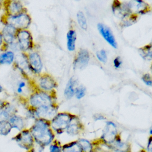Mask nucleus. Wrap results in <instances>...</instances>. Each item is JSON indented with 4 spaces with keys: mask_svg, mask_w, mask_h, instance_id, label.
Masks as SVG:
<instances>
[{
    "mask_svg": "<svg viewBox=\"0 0 152 152\" xmlns=\"http://www.w3.org/2000/svg\"><path fill=\"white\" fill-rule=\"evenodd\" d=\"M76 1H80V0H76Z\"/></svg>",
    "mask_w": 152,
    "mask_h": 152,
    "instance_id": "4c0bfd02",
    "label": "nucleus"
},
{
    "mask_svg": "<svg viewBox=\"0 0 152 152\" xmlns=\"http://www.w3.org/2000/svg\"><path fill=\"white\" fill-rule=\"evenodd\" d=\"M150 134H152V129H151V130H150Z\"/></svg>",
    "mask_w": 152,
    "mask_h": 152,
    "instance_id": "e433bc0d",
    "label": "nucleus"
},
{
    "mask_svg": "<svg viewBox=\"0 0 152 152\" xmlns=\"http://www.w3.org/2000/svg\"><path fill=\"white\" fill-rule=\"evenodd\" d=\"M1 1V0H0V1Z\"/></svg>",
    "mask_w": 152,
    "mask_h": 152,
    "instance_id": "58836bf2",
    "label": "nucleus"
},
{
    "mask_svg": "<svg viewBox=\"0 0 152 152\" xmlns=\"http://www.w3.org/2000/svg\"><path fill=\"white\" fill-rule=\"evenodd\" d=\"M151 45H147L143 49H141L140 51L142 53L143 58L145 59L152 58Z\"/></svg>",
    "mask_w": 152,
    "mask_h": 152,
    "instance_id": "a878e982",
    "label": "nucleus"
},
{
    "mask_svg": "<svg viewBox=\"0 0 152 152\" xmlns=\"http://www.w3.org/2000/svg\"><path fill=\"white\" fill-rule=\"evenodd\" d=\"M78 22L80 27L84 30H87V23L85 16L82 12L79 11L77 14Z\"/></svg>",
    "mask_w": 152,
    "mask_h": 152,
    "instance_id": "5701e85b",
    "label": "nucleus"
},
{
    "mask_svg": "<svg viewBox=\"0 0 152 152\" xmlns=\"http://www.w3.org/2000/svg\"><path fill=\"white\" fill-rule=\"evenodd\" d=\"M15 54L10 50L4 52L0 54V65H11L15 60Z\"/></svg>",
    "mask_w": 152,
    "mask_h": 152,
    "instance_id": "f3484780",
    "label": "nucleus"
},
{
    "mask_svg": "<svg viewBox=\"0 0 152 152\" xmlns=\"http://www.w3.org/2000/svg\"><path fill=\"white\" fill-rule=\"evenodd\" d=\"M98 29L103 37L113 48H117V43L110 28L104 24L98 25Z\"/></svg>",
    "mask_w": 152,
    "mask_h": 152,
    "instance_id": "9b49d317",
    "label": "nucleus"
},
{
    "mask_svg": "<svg viewBox=\"0 0 152 152\" xmlns=\"http://www.w3.org/2000/svg\"><path fill=\"white\" fill-rule=\"evenodd\" d=\"M12 139L16 142L19 146L26 151L33 148L35 140L29 129H25L16 135Z\"/></svg>",
    "mask_w": 152,
    "mask_h": 152,
    "instance_id": "20e7f679",
    "label": "nucleus"
},
{
    "mask_svg": "<svg viewBox=\"0 0 152 152\" xmlns=\"http://www.w3.org/2000/svg\"><path fill=\"white\" fill-rule=\"evenodd\" d=\"M78 144L82 151L84 152H91L92 151V145L87 140L81 139L79 142Z\"/></svg>",
    "mask_w": 152,
    "mask_h": 152,
    "instance_id": "393cba45",
    "label": "nucleus"
},
{
    "mask_svg": "<svg viewBox=\"0 0 152 152\" xmlns=\"http://www.w3.org/2000/svg\"><path fill=\"white\" fill-rule=\"evenodd\" d=\"M3 91V88L0 85V94H1V93L2 91Z\"/></svg>",
    "mask_w": 152,
    "mask_h": 152,
    "instance_id": "f704fd0d",
    "label": "nucleus"
},
{
    "mask_svg": "<svg viewBox=\"0 0 152 152\" xmlns=\"http://www.w3.org/2000/svg\"><path fill=\"white\" fill-rule=\"evenodd\" d=\"M90 57L88 52L86 50H80L73 63L74 68L83 69L87 66Z\"/></svg>",
    "mask_w": 152,
    "mask_h": 152,
    "instance_id": "9d476101",
    "label": "nucleus"
},
{
    "mask_svg": "<svg viewBox=\"0 0 152 152\" xmlns=\"http://www.w3.org/2000/svg\"><path fill=\"white\" fill-rule=\"evenodd\" d=\"M29 67L31 73L38 75L42 74L43 63L41 56L36 52L27 53Z\"/></svg>",
    "mask_w": 152,
    "mask_h": 152,
    "instance_id": "6e6552de",
    "label": "nucleus"
},
{
    "mask_svg": "<svg viewBox=\"0 0 152 152\" xmlns=\"http://www.w3.org/2000/svg\"><path fill=\"white\" fill-rule=\"evenodd\" d=\"M51 127L50 121L43 119H37L29 129L35 142L40 147L44 148L53 140L54 136Z\"/></svg>",
    "mask_w": 152,
    "mask_h": 152,
    "instance_id": "f257e3e1",
    "label": "nucleus"
},
{
    "mask_svg": "<svg viewBox=\"0 0 152 152\" xmlns=\"http://www.w3.org/2000/svg\"><path fill=\"white\" fill-rule=\"evenodd\" d=\"M96 56L98 60L101 62L105 63L107 61V56L106 52L104 50H101V51L98 52L96 53Z\"/></svg>",
    "mask_w": 152,
    "mask_h": 152,
    "instance_id": "bb28decb",
    "label": "nucleus"
},
{
    "mask_svg": "<svg viewBox=\"0 0 152 152\" xmlns=\"http://www.w3.org/2000/svg\"><path fill=\"white\" fill-rule=\"evenodd\" d=\"M17 112L16 108L8 102L6 106L0 110V124L8 121L10 117Z\"/></svg>",
    "mask_w": 152,
    "mask_h": 152,
    "instance_id": "4468645a",
    "label": "nucleus"
},
{
    "mask_svg": "<svg viewBox=\"0 0 152 152\" xmlns=\"http://www.w3.org/2000/svg\"><path fill=\"white\" fill-rule=\"evenodd\" d=\"M38 76L37 81L34 85L35 89H40L45 92H50L56 87V81L51 75L47 74H41Z\"/></svg>",
    "mask_w": 152,
    "mask_h": 152,
    "instance_id": "39448f33",
    "label": "nucleus"
},
{
    "mask_svg": "<svg viewBox=\"0 0 152 152\" xmlns=\"http://www.w3.org/2000/svg\"><path fill=\"white\" fill-rule=\"evenodd\" d=\"M50 152H61V149L57 145H51L50 147Z\"/></svg>",
    "mask_w": 152,
    "mask_h": 152,
    "instance_id": "7c9ffc66",
    "label": "nucleus"
},
{
    "mask_svg": "<svg viewBox=\"0 0 152 152\" xmlns=\"http://www.w3.org/2000/svg\"><path fill=\"white\" fill-rule=\"evenodd\" d=\"M86 89L84 87H80L76 89V95L77 99H80L83 98L85 95Z\"/></svg>",
    "mask_w": 152,
    "mask_h": 152,
    "instance_id": "cd10ccee",
    "label": "nucleus"
},
{
    "mask_svg": "<svg viewBox=\"0 0 152 152\" xmlns=\"http://www.w3.org/2000/svg\"><path fill=\"white\" fill-rule=\"evenodd\" d=\"M117 130L116 126L112 122H109L104 131L103 138L106 142L112 143L116 139Z\"/></svg>",
    "mask_w": 152,
    "mask_h": 152,
    "instance_id": "f8f14e48",
    "label": "nucleus"
},
{
    "mask_svg": "<svg viewBox=\"0 0 152 152\" xmlns=\"http://www.w3.org/2000/svg\"><path fill=\"white\" fill-rule=\"evenodd\" d=\"M17 33V29L9 25L5 26L3 28L1 33L3 43L8 45L15 42Z\"/></svg>",
    "mask_w": 152,
    "mask_h": 152,
    "instance_id": "1a4fd4ad",
    "label": "nucleus"
},
{
    "mask_svg": "<svg viewBox=\"0 0 152 152\" xmlns=\"http://www.w3.org/2000/svg\"><path fill=\"white\" fill-rule=\"evenodd\" d=\"M81 151L79 145L76 142L72 143L69 145H65L63 147L64 152H81Z\"/></svg>",
    "mask_w": 152,
    "mask_h": 152,
    "instance_id": "b1692460",
    "label": "nucleus"
},
{
    "mask_svg": "<svg viewBox=\"0 0 152 152\" xmlns=\"http://www.w3.org/2000/svg\"><path fill=\"white\" fill-rule=\"evenodd\" d=\"M49 92L35 88L29 97L28 107L37 108L54 104L52 96Z\"/></svg>",
    "mask_w": 152,
    "mask_h": 152,
    "instance_id": "f03ea898",
    "label": "nucleus"
},
{
    "mask_svg": "<svg viewBox=\"0 0 152 152\" xmlns=\"http://www.w3.org/2000/svg\"><path fill=\"white\" fill-rule=\"evenodd\" d=\"M75 80L73 77L70 78L68 82L65 91H64V95L67 99H70L72 98L74 94V87L75 86Z\"/></svg>",
    "mask_w": 152,
    "mask_h": 152,
    "instance_id": "6ab92c4d",
    "label": "nucleus"
},
{
    "mask_svg": "<svg viewBox=\"0 0 152 152\" xmlns=\"http://www.w3.org/2000/svg\"><path fill=\"white\" fill-rule=\"evenodd\" d=\"M26 84L24 81H21L18 84L17 88V93L19 94H21L23 92V89L26 87Z\"/></svg>",
    "mask_w": 152,
    "mask_h": 152,
    "instance_id": "c756f323",
    "label": "nucleus"
},
{
    "mask_svg": "<svg viewBox=\"0 0 152 152\" xmlns=\"http://www.w3.org/2000/svg\"><path fill=\"white\" fill-rule=\"evenodd\" d=\"M148 5L142 0H132L128 5L129 11L138 14H144L148 10Z\"/></svg>",
    "mask_w": 152,
    "mask_h": 152,
    "instance_id": "ddd939ff",
    "label": "nucleus"
},
{
    "mask_svg": "<svg viewBox=\"0 0 152 152\" xmlns=\"http://www.w3.org/2000/svg\"><path fill=\"white\" fill-rule=\"evenodd\" d=\"M142 79L143 81L146 85L151 86L152 84L151 77L149 74H145L143 76Z\"/></svg>",
    "mask_w": 152,
    "mask_h": 152,
    "instance_id": "c85d7f7f",
    "label": "nucleus"
},
{
    "mask_svg": "<svg viewBox=\"0 0 152 152\" xmlns=\"http://www.w3.org/2000/svg\"><path fill=\"white\" fill-rule=\"evenodd\" d=\"M152 138L151 137L150 140H149V142H148V147H147V149H148V152H152Z\"/></svg>",
    "mask_w": 152,
    "mask_h": 152,
    "instance_id": "473e14b6",
    "label": "nucleus"
},
{
    "mask_svg": "<svg viewBox=\"0 0 152 152\" xmlns=\"http://www.w3.org/2000/svg\"><path fill=\"white\" fill-rule=\"evenodd\" d=\"M3 44V40L2 36L1 33H0V47H1Z\"/></svg>",
    "mask_w": 152,
    "mask_h": 152,
    "instance_id": "72a5a7b5",
    "label": "nucleus"
},
{
    "mask_svg": "<svg viewBox=\"0 0 152 152\" xmlns=\"http://www.w3.org/2000/svg\"><path fill=\"white\" fill-rule=\"evenodd\" d=\"M7 13L11 16H17L20 14L22 11V6L18 2L15 1H10L6 6Z\"/></svg>",
    "mask_w": 152,
    "mask_h": 152,
    "instance_id": "dca6fc26",
    "label": "nucleus"
},
{
    "mask_svg": "<svg viewBox=\"0 0 152 152\" xmlns=\"http://www.w3.org/2000/svg\"><path fill=\"white\" fill-rule=\"evenodd\" d=\"M114 66L116 69L119 68L122 64V61L120 59V57H117L114 59Z\"/></svg>",
    "mask_w": 152,
    "mask_h": 152,
    "instance_id": "2f4dec72",
    "label": "nucleus"
},
{
    "mask_svg": "<svg viewBox=\"0 0 152 152\" xmlns=\"http://www.w3.org/2000/svg\"><path fill=\"white\" fill-rule=\"evenodd\" d=\"M112 148L116 151L119 152H126L128 150V146L126 144L120 141H117L112 143Z\"/></svg>",
    "mask_w": 152,
    "mask_h": 152,
    "instance_id": "aec40b11",
    "label": "nucleus"
},
{
    "mask_svg": "<svg viewBox=\"0 0 152 152\" xmlns=\"http://www.w3.org/2000/svg\"><path fill=\"white\" fill-rule=\"evenodd\" d=\"M79 124L77 121H74V119H72L69 125L67 128V131L70 134L75 135L77 134L79 131Z\"/></svg>",
    "mask_w": 152,
    "mask_h": 152,
    "instance_id": "4be33fe9",
    "label": "nucleus"
},
{
    "mask_svg": "<svg viewBox=\"0 0 152 152\" xmlns=\"http://www.w3.org/2000/svg\"><path fill=\"white\" fill-rule=\"evenodd\" d=\"M10 124L9 121L0 124V135L7 136L10 133L12 129Z\"/></svg>",
    "mask_w": 152,
    "mask_h": 152,
    "instance_id": "412c9836",
    "label": "nucleus"
},
{
    "mask_svg": "<svg viewBox=\"0 0 152 152\" xmlns=\"http://www.w3.org/2000/svg\"><path fill=\"white\" fill-rule=\"evenodd\" d=\"M71 119L70 116L66 113L56 114L51 121V126L57 133H59L67 129Z\"/></svg>",
    "mask_w": 152,
    "mask_h": 152,
    "instance_id": "423d86ee",
    "label": "nucleus"
},
{
    "mask_svg": "<svg viewBox=\"0 0 152 152\" xmlns=\"http://www.w3.org/2000/svg\"><path fill=\"white\" fill-rule=\"evenodd\" d=\"M16 39L21 51L27 53L34 47L33 37L29 31L26 29L17 31Z\"/></svg>",
    "mask_w": 152,
    "mask_h": 152,
    "instance_id": "7ed1b4c3",
    "label": "nucleus"
},
{
    "mask_svg": "<svg viewBox=\"0 0 152 152\" xmlns=\"http://www.w3.org/2000/svg\"><path fill=\"white\" fill-rule=\"evenodd\" d=\"M8 121L12 129H15L19 131L26 129V122L25 119L20 115L17 114L12 115L9 119Z\"/></svg>",
    "mask_w": 152,
    "mask_h": 152,
    "instance_id": "2eb2a0df",
    "label": "nucleus"
},
{
    "mask_svg": "<svg viewBox=\"0 0 152 152\" xmlns=\"http://www.w3.org/2000/svg\"><path fill=\"white\" fill-rule=\"evenodd\" d=\"M30 18L25 14H20L11 17L7 19V25L11 26L17 30H22L27 28L30 23Z\"/></svg>",
    "mask_w": 152,
    "mask_h": 152,
    "instance_id": "0eeeda50",
    "label": "nucleus"
},
{
    "mask_svg": "<svg viewBox=\"0 0 152 152\" xmlns=\"http://www.w3.org/2000/svg\"><path fill=\"white\" fill-rule=\"evenodd\" d=\"M43 148H42V147H40V149H39V151H38V152H42V151H43Z\"/></svg>",
    "mask_w": 152,
    "mask_h": 152,
    "instance_id": "c9c22d12",
    "label": "nucleus"
},
{
    "mask_svg": "<svg viewBox=\"0 0 152 152\" xmlns=\"http://www.w3.org/2000/svg\"><path fill=\"white\" fill-rule=\"evenodd\" d=\"M76 34L74 30H70L67 34V46L70 51H73L75 50Z\"/></svg>",
    "mask_w": 152,
    "mask_h": 152,
    "instance_id": "a211bd4d",
    "label": "nucleus"
}]
</instances>
